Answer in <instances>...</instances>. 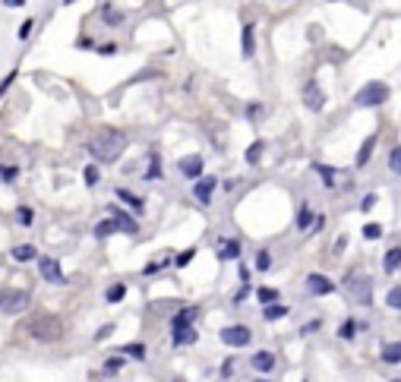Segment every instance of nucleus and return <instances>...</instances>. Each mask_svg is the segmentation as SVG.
<instances>
[{
	"instance_id": "1",
	"label": "nucleus",
	"mask_w": 401,
	"mask_h": 382,
	"mask_svg": "<svg viewBox=\"0 0 401 382\" xmlns=\"http://www.w3.org/2000/svg\"><path fill=\"white\" fill-rule=\"evenodd\" d=\"M124 149H127V136L117 133V129H101L98 136L89 139V155L98 165H114L124 155Z\"/></svg>"
},
{
	"instance_id": "2",
	"label": "nucleus",
	"mask_w": 401,
	"mask_h": 382,
	"mask_svg": "<svg viewBox=\"0 0 401 382\" xmlns=\"http://www.w3.org/2000/svg\"><path fill=\"white\" fill-rule=\"evenodd\" d=\"M29 335L42 341V345H54V341L64 338V323L57 316H51V313H42V316H35L29 323Z\"/></svg>"
},
{
	"instance_id": "3",
	"label": "nucleus",
	"mask_w": 401,
	"mask_h": 382,
	"mask_svg": "<svg viewBox=\"0 0 401 382\" xmlns=\"http://www.w3.org/2000/svg\"><path fill=\"white\" fill-rule=\"evenodd\" d=\"M344 288H348V294L354 303L360 306H370V300H373V282L366 275H360V272H351L348 278H344Z\"/></svg>"
},
{
	"instance_id": "4",
	"label": "nucleus",
	"mask_w": 401,
	"mask_h": 382,
	"mask_svg": "<svg viewBox=\"0 0 401 382\" xmlns=\"http://www.w3.org/2000/svg\"><path fill=\"white\" fill-rule=\"evenodd\" d=\"M29 306H32L29 291H0V313H6V316H19Z\"/></svg>"
},
{
	"instance_id": "5",
	"label": "nucleus",
	"mask_w": 401,
	"mask_h": 382,
	"mask_svg": "<svg viewBox=\"0 0 401 382\" xmlns=\"http://www.w3.org/2000/svg\"><path fill=\"white\" fill-rule=\"evenodd\" d=\"M385 98H389V86H385V83H366L357 92L354 105H360V108H376V105H383Z\"/></svg>"
},
{
	"instance_id": "6",
	"label": "nucleus",
	"mask_w": 401,
	"mask_h": 382,
	"mask_svg": "<svg viewBox=\"0 0 401 382\" xmlns=\"http://www.w3.org/2000/svg\"><path fill=\"white\" fill-rule=\"evenodd\" d=\"M250 329L247 325H228V329H221V341L228 347H247L250 345Z\"/></svg>"
},
{
	"instance_id": "7",
	"label": "nucleus",
	"mask_w": 401,
	"mask_h": 382,
	"mask_svg": "<svg viewBox=\"0 0 401 382\" xmlns=\"http://www.w3.org/2000/svg\"><path fill=\"white\" fill-rule=\"evenodd\" d=\"M38 272H42V278L45 282H51V284H64L66 282L64 272H60V262L57 259H51V256H45L42 262H38Z\"/></svg>"
},
{
	"instance_id": "8",
	"label": "nucleus",
	"mask_w": 401,
	"mask_h": 382,
	"mask_svg": "<svg viewBox=\"0 0 401 382\" xmlns=\"http://www.w3.org/2000/svg\"><path fill=\"white\" fill-rule=\"evenodd\" d=\"M303 105H307L310 111H322V108H325V95H322V88H319L316 83L303 86Z\"/></svg>"
},
{
	"instance_id": "9",
	"label": "nucleus",
	"mask_w": 401,
	"mask_h": 382,
	"mask_svg": "<svg viewBox=\"0 0 401 382\" xmlns=\"http://www.w3.org/2000/svg\"><path fill=\"white\" fill-rule=\"evenodd\" d=\"M180 174L183 177H202V170H206V161H202V155H187V158L178 161Z\"/></svg>"
},
{
	"instance_id": "10",
	"label": "nucleus",
	"mask_w": 401,
	"mask_h": 382,
	"mask_svg": "<svg viewBox=\"0 0 401 382\" xmlns=\"http://www.w3.org/2000/svg\"><path fill=\"white\" fill-rule=\"evenodd\" d=\"M307 288H310V294L325 297V294H332V291H335V284H332L325 275H319V272H313V275L307 278Z\"/></svg>"
},
{
	"instance_id": "11",
	"label": "nucleus",
	"mask_w": 401,
	"mask_h": 382,
	"mask_svg": "<svg viewBox=\"0 0 401 382\" xmlns=\"http://www.w3.org/2000/svg\"><path fill=\"white\" fill-rule=\"evenodd\" d=\"M212 190H215V177H202V180L196 183L193 196L202 202V206H209V199H212Z\"/></svg>"
},
{
	"instance_id": "12",
	"label": "nucleus",
	"mask_w": 401,
	"mask_h": 382,
	"mask_svg": "<svg viewBox=\"0 0 401 382\" xmlns=\"http://www.w3.org/2000/svg\"><path fill=\"white\" fill-rule=\"evenodd\" d=\"M199 316V310H196V306H187V310H180L178 316H174V329H193V319Z\"/></svg>"
},
{
	"instance_id": "13",
	"label": "nucleus",
	"mask_w": 401,
	"mask_h": 382,
	"mask_svg": "<svg viewBox=\"0 0 401 382\" xmlns=\"http://www.w3.org/2000/svg\"><path fill=\"white\" fill-rule=\"evenodd\" d=\"M250 364H253V370H256V373H269L272 366H275V354L260 351V354H253V360H250Z\"/></svg>"
},
{
	"instance_id": "14",
	"label": "nucleus",
	"mask_w": 401,
	"mask_h": 382,
	"mask_svg": "<svg viewBox=\"0 0 401 382\" xmlns=\"http://www.w3.org/2000/svg\"><path fill=\"white\" fill-rule=\"evenodd\" d=\"M373 149H376V136H366L364 146H360V152H357V158H354V165H357V168H364L366 161L373 158Z\"/></svg>"
},
{
	"instance_id": "15",
	"label": "nucleus",
	"mask_w": 401,
	"mask_h": 382,
	"mask_svg": "<svg viewBox=\"0 0 401 382\" xmlns=\"http://www.w3.org/2000/svg\"><path fill=\"white\" fill-rule=\"evenodd\" d=\"M253 51H256V32H253V25H243V45H240V54H243V57H253Z\"/></svg>"
},
{
	"instance_id": "16",
	"label": "nucleus",
	"mask_w": 401,
	"mask_h": 382,
	"mask_svg": "<svg viewBox=\"0 0 401 382\" xmlns=\"http://www.w3.org/2000/svg\"><path fill=\"white\" fill-rule=\"evenodd\" d=\"M35 256H38V250L32 247V243H19V247H13V259H16V262H32Z\"/></svg>"
},
{
	"instance_id": "17",
	"label": "nucleus",
	"mask_w": 401,
	"mask_h": 382,
	"mask_svg": "<svg viewBox=\"0 0 401 382\" xmlns=\"http://www.w3.org/2000/svg\"><path fill=\"white\" fill-rule=\"evenodd\" d=\"M101 19H105V25H120V23H124V13H120L117 6L105 4V6H101Z\"/></svg>"
},
{
	"instance_id": "18",
	"label": "nucleus",
	"mask_w": 401,
	"mask_h": 382,
	"mask_svg": "<svg viewBox=\"0 0 401 382\" xmlns=\"http://www.w3.org/2000/svg\"><path fill=\"white\" fill-rule=\"evenodd\" d=\"M383 269L385 272H398L401 269V247H392L389 253L383 256Z\"/></svg>"
},
{
	"instance_id": "19",
	"label": "nucleus",
	"mask_w": 401,
	"mask_h": 382,
	"mask_svg": "<svg viewBox=\"0 0 401 382\" xmlns=\"http://www.w3.org/2000/svg\"><path fill=\"white\" fill-rule=\"evenodd\" d=\"M383 364H401V341H392L383 347Z\"/></svg>"
},
{
	"instance_id": "20",
	"label": "nucleus",
	"mask_w": 401,
	"mask_h": 382,
	"mask_svg": "<svg viewBox=\"0 0 401 382\" xmlns=\"http://www.w3.org/2000/svg\"><path fill=\"white\" fill-rule=\"evenodd\" d=\"M120 231V218H111V221H101L98 228H95V237H111Z\"/></svg>"
},
{
	"instance_id": "21",
	"label": "nucleus",
	"mask_w": 401,
	"mask_h": 382,
	"mask_svg": "<svg viewBox=\"0 0 401 382\" xmlns=\"http://www.w3.org/2000/svg\"><path fill=\"white\" fill-rule=\"evenodd\" d=\"M219 256L221 259H237V256H240V241H221Z\"/></svg>"
},
{
	"instance_id": "22",
	"label": "nucleus",
	"mask_w": 401,
	"mask_h": 382,
	"mask_svg": "<svg viewBox=\"0 0 401 382\" xmlns=\"http://www.w3.org/2000/svg\"><path fill=\"white\" fill-rule=\"evenodd\" d=\"M262 316L269 319V323H275V319H281V316H288V306H281V303H269L266 310H262Z\"/></svg>"
},
{
	"instance_id": "23",
	"label": "nucleus",
	"mask_w": 401,
	"mask_h": 382,
	"mask_svg": "<svg viewBox=\"0 0 401 382\" xmlns=\"http://www.w3.org/2000/svg\"><path fill=\"white\" fill-rule=\"evenodd\" d=\"M262 149H266V142H262V139H256V142H253V146H250V149H247V155H243V158H247V161H250V165H256V161H260V158H262Z\"/></svg>"
},
{
	"instance_id": "24",
	"label": "nucleus",
	"mask_w": 401,
	"mask_h": 382,
	"mask_svg": "<svg viewBox=\"0 0 401 382\" xmlns=\"http://www.w3.org/2000/svg\"><path fill=\"white\" fill-rule=\"evenodd\" d=\"M196 341V332L193 329H174V345H193Z\"/></svg>"
},
{
	"instance_id": "25",
	"label": "nucleus",
	"mask_w": 401,
	"mask_h": 382,
	"mask_svg": "<svg viewBox=\"0 0 401 382\" xmlns=\"http://www.w3.org/2000/svg\"><path fill=\"white\" fill-rule=\"evenodd\" d=\"M124 297H127V284H111V291H107V303H120Z\"/></svg>"
},
{
	"instance_id": "26",
	"label": "nucleus",
	"mask_w": 401,
	"mask_h": 382,
	"mask_svg": "<svg viewBox=\"0 0 401 382\" xmlns=\"http://www.w3.org/2000/svg\"><path fill=\"white\" fill-rule=\"evenodd\" d=\"M161 177V158L158 155H152V161H149V174H146V180H158Z\"/></svg>"
},
{
	"instance_id": "27",
	"label": "nucleus",
	"mask_w": 401,
	"mask_h": 382,
	"mask_svg": "<svg viewBox=\"0 0 401 382\" xmlns=\"http://www.w3.org/2000/svg\"><path fill=\"white\" fill-rule=\"evenodd\" d=\"M117 199H124V202H130V206L136 209V212H139V209H142V199H139V196H133V193H130V190H117Z\"/></svg>"
},
{
	"instance_id": "28",
	"label": "nucleus",
	"mask_w": 401,
	"mask_h": 382,
	"mask_svg": "<svg viewBox=\"0 0 401 382\" xmlns=\"http://www.w3.org/2000/svg\"><path fill=\"white\" fill-rule=\"evenodd\" d=\"M316 170H319V177H322L325 187H332V183H335V168H329V165H316Z\"/></svg>"
},
{
	"instance_id": "29",
	"label": "nucleus",
	"mask_w": 401,
	"mask_h": 382,
	"mask_svg": "<svg viewBox=\"0 0 401 382\" xmlns=\"http://www.w3.org/2000/svg\"><path fill=\"white\" fill-rule=\"evenodd\" d=\"M256 297H260L262 300V303H275V300H278V291L275 288H260V291H256Z\"/></svg>"
},
{
	"instance_id": "30",
	"label": "nucleus",
	"mask_w": 401,
	"mask_h": 382,
	"mask_svg": "<svg viewBox=\"0 0 401 382\" xmlns=\"http://www.w3.org/2000/svg\"><path fill=\"white\" fill-rule=\"evenodd\" d=\"M385 303H389L392 310H401V284H398V288H392L389 294H385Z\"/></svg>"
},
{
	"instance_id": "31",
	"label": "nucleus",
	"mask_w": 401,
	"mask_h": 382,
	"mask_svg": "<svg viewBox=\"0 0 401 382\" xmlns=\"http://www.w3.org/2000/svg\"><path fill=\"white\" fill-rule=\"evenodd\" d=\"M32 218H35V215H32V209H25V206H19V209H16V221L23 224V228H29Z\"/></svg>"
},
{
	"instance_id": "32",
	"label": "nucleus",
	"mask_w": 401,
	"mask_h": 382,
	"mask_svg": "<svg viewBox=\"0 0 401 382\" xmlns=\"http://www.w3.org/2000/svg\"><path fill=\"white\" fill-rule=\"evenodd\" d=\"M297 228H301V231L313 228V215H310V209H307V206H303V209H301V215H297Z\"/></svg>"
},
{
	"instance_id": "33",
	"label": "nucleus",
	"mask_w": 401,
	"mask_h": 382,
	"mask_svg": "<svg viewBox=\"0 0 401 382\" xmlns=\"http://www.w3.org/2000/svg\"><path fill=\"white\" fill-rule=\"evenodd\" d=\"M364 237L366 241H379V237H383V228H379V224H364Z\"/></svg>"
},
{
	"instance_id": "34",
	"label": "nucleus",
	"mask_w": 401,
	"mask_h": 382,
	"mask_svg": "<svg viewBox=\"0 0 401 382\" xmlns=\"http://www.w3.org/2000/svg\"><path fill=\"white\" fill-rule=\"evenodd\" d=\"M389 168L395 170V174H401V146L392 149V155H389Z\"/></svg>"
},
{
	"instance_id": "35",
	"label": "nucleus",
	"mask_w": 401,
	"mask_h": 382,
	"mask_svg": "<svg viewBox=\"0 0 401 382\" xmlns=\"http://www.w3.org/2000/svg\"><path fill=\"white\" fill-rule=\"evenodd\" d=\"M16 174H19V168H13V165H4V168H0V177H4L6 183L16 180Z\"/></svg>"
},
{
	"instance_id": "36",
	"label": "nucleus",
	"mask_w": 401,
	"mask_h": 382,
	"mask_svg": "<svg viewBox=\"0 0 401 382\" xmlns=\"http://www.w3.org/2000/svg\"><path fill=\"white\" fill-rule=\"evenodd\" d=\"M269 265H272V256L266 253V250H262V253L256 256V269H260V272H269Z\"/></svg>"
},
{
	"instance_id": "37",
	"label": "nucleus",
	"mask_w": 401,
	"mask_h": 382,
	"mask_svg": "<svg viewBox=\"0 0 401 382\" xmlns=\"http://www.w3.org/2000/svg\"><path fill=\"white\" fill-rule=\"evenodd\" d=\"M124 354H130V357L142 360V357H146V347H142V345H130V347H124Z\"/></svg>"
},
{
	"instance_id": "38",
	"label": "nucleus",
	"mask_w": 401,
	"mask_h": 382,
	"mask_svg": "<svg viewBox=\"0 0 401 382\" xmlns=\"http://www.w3.org/2000/svg\"><path fill=\"white\" fill-rule=\"evenodd\" d=\"M32 29H35V23H32V19H25V23L19 25V38H23V42H25V38L32 35Z\"/></svg>"
},
{
	"instance_id": "39",
	"label": "nucleus",
	"mask_w": 401,
	"mask_h": 382,
	"mask_svg": "<svg viewBox=\"0 0 401 382\" xmlns=\"http://www.w3.org/2000/svg\"><path fill=\"white\" fill-rule=\"evenodd\" d=\"M354 329H357L354 319H348V323H344L342 329H338V335H342V338H351V335H354Z\"/></svg>"
},
{
	"instance_id": "40",
	"label": "nucleus",
	"mask_w": 401,
	"mask_h": 382,
	"mask_svg": "<svg viewBox=\"0 0 401 382\" xmlns=\"http://www.w3.org/2000/svg\"><path fill=\"white\" fill-rule=\"evenodd\" d=\"M86 183H89V187H95V183H98V168H95V165L86 168Z\"/></svg>"
},
{
	"instance_id": "41",
	"label": "nucleus",
	"mask_w": 401,
	"mask_h": 382,
	"mask_svg": "<svg viewBox=\"0 0 401 382\" xmlns=\"http://www.w3.org/2000/svg\"><path fill=\"white\" fill-rule=\"evenodd\" d=\"M373 206H376V196H373V193H370V196H364V199H360V212H370Z\"/></svg>"
},
{
	"instance_id": "42",
	"label": "nucleus",
	"mask_w": 401,
	"mask_h": 382,
	"mask_svg": "<svg viewBox=\"0 0 401 382\" xmlns=\"http://www.w3.org/2000/svg\"><path fill=\"white\" fill-rule=\"evenodd\" d=\"M120 366H124V360H120V357H111V360L105 364V370H107V373H114V370H120Z\"/></svg>"
},
{
	"instance_id": "43",
	"label": "nucleus",
	"mask_w": 401,
	"mask_h": 382,
	"mask_svg": "<svg viewBox=\"0 0 401 382\" xmlns=\"http://www.w3.org/2000/svg\"><path fill=\"white\" fill-rule=\"evenodd\" d=\"M260 114H262V105H250V108H247V117H250V120H256Z\"/></svg>"
},
{
	"instance_id": "44",
	"label": "nucleus",
	"mask_w": 401,
	"mask_h": 382,
	"mask_svg": "<svg viewBox=\"0 0 401 382\" xmlns=\"http://www.w3.org/2000/svg\"><path fill=\"white\" fill-rule=\"evenodd\" d=\"M13 79H16V70H10V76H6V79H4V83H0V95H4V92H6V88H10V86H13Z\"/></svg>"
},
{
	"instance_id": "45",
	"label": "nucleus",
	"mask_w": 401,
	"mask_h": 382,
	"mask_svg": "<svg viewBox=\"0 0 401 382\" xmlns=\"http://www.w3.org/2000/svg\"><path fill=\"white\" fill-rule=\"evenodd\" d=\"M190 259H193V250H187V253H183V256H178V259H174V262H178V265H180V269H183V265H187V262H190Z\"/></svg>"
},
{
	"instance_id": "46",
	"label": "nucleus",
	"mask_w": 401,
	"mask_h": 382,
	"mask_svg": "<svg viewBox=\"0 0 401 382\" xmlns=\"http://www.w3.org/2000/svg\"><path fill=\"white\" fill-rule=\"evenodd\" d=\"M231 373H234V360H224V364H221V376H231Z\"/></svg>"
},
{
	"instance_id": "47",
	"label": "nucleus",
	"mask_w": 401,
	"mask_h": 382,
	"mask_svg": "<svg viewBox=\"0 0 401 382\" xmlns=\"http://www.w3.org/2000/svg\"><path fill=\"white\" fill-rule=\"evenodd\" d=\"M114 332V325H105V329H98V335H95V341H101V338H107Z\"/></svg>"
},
{
	"instance_id": "48",
	"label": "nucleus",
	"mask_w": 401,
	"mask_h": 382,
	"mask_svg": "<svg viewBox=\"0 0 401 382\" xmlns=\"http://www.w3.org/2000/svg\"><path fill=\"white\" fill-rule=\"evenodd\" d=\"M158 269H161V262H149L142 272H146V275H155V272H158Z\"/></svg>"
},
{
	"instance_id": "49",
	"label": "nucleus",
	"mask_w": 401,
	"mask_h": 382,
	"mask_svg": "<svg viewBox=\"0 0 401 382\" xmlns=\"http://www.w3.org/2000/svg\"><path fill=\"white\" fill-rule=\"evenodd\" d=\"M344 247H348V237H338V241H335V253H342Z\"/></svg>"
},
{
	"instance_id": "50",
	"label": "nucleus",
	"mask_w": 401,
	"mask_h": 382,
	"mask_svg": "<svg viewBox=\"0 0 401 382\" xmlns=\"http://www.w3.org/2000/svg\"><path fill=\"white\" fill-rule=\"evenodd\" d=\"M98 51H101V54H114V51H117V45H114V42H111V45H105V47H98Z\"/></svg>"
},
{
	"instance_id": "51",
	"label": "nucleus",
	"mask_w": 401,
	"mask_h": 382,
	"mask_svg": "<svg viewBox=\"0 0 401 382\" xmlns=\"http://www.w3.org/2000/svg\"><path fill=\"white\" fill-rule=\"evenodd\" d=\"M4 4H6V6H23L25 0H4Z\"/></svg>"
},
{
	"instance_id": "52",
	"label": "nucleus",
	"mask_w": 401,
	"mask_h": 382,
	"mask_svg": "<svg viewBox=\"0 0 401 382\" xmlns=\"http://www.w3.org/2000/svg\"><path fill=\"white\" fill-rule=\"evenodd\" d=\"M64 4H73V0H64Z\"/></svg>"
},
{
	"instance_id": "53",
	"label": "nucleus",
	"mask_w": 401,
	"mask_h": 382,
	"mask_svg": "<svg viewBox=\"0 0 401 382\" xmlns=\"http://www.w3.org/2000/svg\"><path fill=\"white\" fill-rule=\"evenodd\" d=\"M260 382H266V379H260Z\"/></svg>"
},
{
	"instance_id": "54",
	"label": "nucleus",
	"mask_w": 401,
	"mask_h": 382,
	"mask_svg": "<svg viewBox=\"0 0 401 382\" xmlns=\"http://www.w3.org/2000/svg\"><path fill=\"white\" fill-rule=\"evenodd\" d=\"M395 382H401V379H395Z\"/></svg>"
}]
</instances>
